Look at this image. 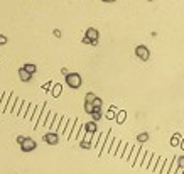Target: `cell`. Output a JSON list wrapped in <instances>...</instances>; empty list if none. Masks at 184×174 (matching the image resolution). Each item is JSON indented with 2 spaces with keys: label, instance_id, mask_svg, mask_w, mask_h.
Listing matches in <instances>:
<instances>
[{
  "label": "cell",
  "instance_id": "6da1fadb",
  "mask_svg": "<svg viewBox=\"0 0 184 174\" xmlns=\"http://www.w3.org/2000/svg\"><path fill=\"white\" fill-rule=\"evenodd\" d=\"M81 76H79V73H68L66 74V85L69 86V88L73 90H78L79 86H81Z\"/></svg>",
  "mask_w": 184,
  "mask_h": 174
},
{
  "label": "cell",
  "instance_id": "7a4b0ae2",
  "mask_svg": "<svg viewBox=\"0 0 184 174\" xmlns=\"http://www.w3.org/2000/svg\"><path fill=\"white\" fill-rule=\"evenodd\" d=\"M113 135H111V130H108V137H107V140H105V144H103V147L100 149L98 152V157H103L105 154H108L110 152V147H111V144H113Z\"/></svg>",
  "mask_w": 184,
  "mask_h": 174
},
{
  "label": "cell",
  "instance_id": "3957f363",
  "mask_svg": "<svg viewBox=\"0 0 184 174\" xmlns=\"http://www.w3.org/2000/svg\"><path fill=\"white\" fill-rule=\"evenodd\" d=\"M85 37H86V39H90L91 46H96V44H98V37H100V34H98V31H96L95 27H88V29H86V32H85Z\"/></svg>",
  "mask_w": 184,
  "mask_h": 174
},
{
  "label": "cell",
  "instance_id": "277c9868",
  "mask_svg": "<svg viewBox=\"0 0 184 174\" xmlns=\"http://www.w3.org/2000/svg\"><path fill=\"white\" fill-rule=\"evenodd\" d=\"M135 54H137V57L139 59H142V61H149V57H150V51L147 46H137L135 48Z\"/></svg>",
  "mask_w": 184,
  "mask_h": 174
},
{
  "label": "cell",
  "instance_id": "5b68a950",
  "mask_svg": "<svg viewBox=\"0 0 184 174\" xmlns=\"http://www.w3.org/2000/svg\"><path fill=\"white\" fill-rule=\"evenodd\" d=\"M44 142L49 144V146H57V142H59V134L49 130L48 134H44Z\"/></svg>",
  "mask_w": 184,
  "mask_h": 174
},
{
  "label": "cell",
  "instance_id": "8992f818",
  "mask_svg": "<svg viewBox=\"0 0 184 174\" xmlns=\"http://www.w3.org/2000/svg\"><path fill=\"white\" fill-rule=\"evenodd\" d=\"M36 147H37V144H36V140L31 139V137H26V140L20 144V149H22L24 152H32Z\"/></svg>",
  "mask_w": 184,
  "mask_h": 174
},
{
  "label": "cell",
  "instance_id": "52a82bcc",
  "mask_svg": "<svg viewBox=\"0 0 184 174\" xmlns=\"http://www.w3.org/2000/svg\"><path fill=\"white\" fill-rule=\"evenodd\" d=\"M81 127H83L81 120H79V118H76V122H74V127H73V132H71V137H69L68 140H76L78 135H79V130H81Z\"/></svg>",
  "mask_w": 184,
  "mask_h": 174
},
{
  "label": "cell",
  "instance_id": "ba28073f",
  "mask_svg": "<svg viewBox=\"0 0 184 174\" xmlns=\"http://www.w3.org/2000/svg\"><path fill=\"white\" fill-rule=\"evenodd\" d=\"M145 154H147L145 146L140 144V151H139V154H137V159H135V162H133V166H142V161H144V157H145Z\"/></svg>",
  "mask_w": 184,
  "mask_h": 174
},
{
  "label": "cell",
  "instance_id": "9c48e42d",
  "mask_svg": "<svg viewBox=\"0 0 184 174\" xmlns=\"http://www.w3.org/2000/svg\"><path fill=\"white\" fill-rule=\"evenodd\" d=\"M15 101H17V96L15 95H10V98L9 101H7V107H5V113H12V110H14V107H15Z\"/></svg>",
  "mask_w": 184,
  "mask_h": 174
},
{
  "label": "cell",
  "instance_id": "30bf717a",
  "mask_svg": "<svg viewBox=\"0 0 184 174\" xmlns=\"http://www.w3.org/2000/svg\"><path fill=\"white\" fill-rule=\"evenodd\" d=\"M48 117H49V110H48V103H46V105H44V110H42V115H41V118H39L41 122H37V125H36V130L39 129V125H44V124H46Z\"/></svg>",
  "mask_w": 184,
  "mask_h": 174
},
{
  "label": "cell",
  "instance_id": "8fae6325",
  "mask_svg": "<svg viewBox=\"0 0 184 174\" xmlns=\"http://www.w3.org/2000/svg\"><path fill=\"white\" fill-rule=\"evenodd\" d=\"M74 122H76V118H73V120H68V125H66V130H64V137H66V140L71 137V132H73V127H74Z\"/></svg>",
  "mask_w": 184,
  "mask_h": 174
},
{
  "label": "cell",
  "instance_id": "7c38bea8",
  "mask_svg": "<svg viewBox=\"0 0 184 174\" xmlns=\"http://www.w3.org/2000/svg\"><path fill=\"white\" fill-rule=\"evenodd\" d=\"M61 120H63V117H61L59 113H56V115H54L52 124H51V127H49V129H51V132H56V130H57V125L61 124Z\"/></svg>",
  "mask_w": 184,
  "mask_h": 174
},
{
  "label": "cell",
  "instance_id": "4fadbf2b",
  "mask_svg": "<svg viewBox=\"0 0 184 174\" xmlns=\"http://www.w3.org/2000/svg\"><path fill=\"white\" fill-rule=\"evenodd\" d=\"M44 105H46V103H42V105H41V107H36V112H34V117H32V120H36V125H37L39 118H41V115H42V110H44ZM36 125H34V129H36Z\"/></svg>",
  "mask_w": 184,
  "mask_h": 174
},
{
  "label": "cell",
  "instance_id": "5bb4252c",
  "mask_svg": "<svg viewBox=\"0 0 184 174\" xmlns=\"http://www.w3.org/2000/svg\"><path fill=\"white\" fill-rule=\"evenodd\" d=\"M125 118H127V112H125V110H118L117 112V117H115V122L122 125L125 122Z\"/></svg>",
  "mask_w": 184,
  "mask_h": 174
},
{
  "label": "cell",
  "instance_id": "9a60e30c",
  "mask_svg": "<svg viewBox=\"0 0 184 174\" xmlns=\"http://www.w3.org/2000/svg\"><path fill=\"white\" fill-rule=\"evenodd\" d=\"M152 157H154V154L152 152H147L145 154V157H144V161H142V166H140V168H149V164H150V161H152Z\"/></svg>",
  "mask_w": 184,
  "mask_h": 174
},
{
  "label": "cell",
  "instance_id": "2e32d148",
  "mask_svg": "<svg viewBox=\"0 0 184 174\" xmlns=\"http://www.w3.org/2000/svg\"><path fill=\"white\" fill-rule=\"evenodd\" d=\"M34 112H36V105L29 103V110H27V113H26V122H31V120H32V117H34Z\"/></svg>",
  "mask_w": 184,
  "mask_h": 174
},
{
  "label": "cell",
  "instance_id": "e0dca14e",
  "mask_svg": "<svg viewBox=\"0 0 184 174\" xmlns=\"http://www.w3.org/2000/svg\"><path fill=\"white\" fill-rule=\"evenodd\" d=\"M181 139H182V137L179 135V134H174V135L171 137V140H169V142H171L172 147H179V144H181Z\"/></svg>",
  "mask_w": 184,
  "mask_h": 174
},
{
  "label": "cell",
  "instance_id": "ac0fdd59",
  "mask_svg": "<svg viewBox=\"0 0 184 174\" xmlns=\"http://www.w3.org/2000/svg\"><path fill=\"white\" fill-rule=\"evenodd\" d=\"M117 107H110V110L105 113V117L108 118V120H115V117H117Z\"/></svg>",
  "mask_w": 184,
  "mask_h": 174
},
{
  "label": "cell",
  "instance_id": "d6986e66",
  "mask_svg": "<svg viewBox=\"0 0 184 174\" xmlns=\"http://www.w3.org/2000/svg\"><path fill=\"white\" fill-rule=\"evenodd\" d=\"M128 144L125 142V140H120V147L117 149V154H115V157H122L123 155V152H125V147H127Z\"/></svg>",
  "mask_w": 184,
  "mask_h": 174
},
{
  "label": "cell",
  "instance_id": "ffe728a7",
  "mask_svg": "<svg viewBox=\"0 0 184 174\" xmlns=\"http://www.w3.org/2000/svg\"><path fill=\"white\" fill-rule=\"evenodd\" d=\"M139 151H140V146H135V147H132L130 157H128V161L132 162V166H133V162H135V159H137V154H139Z\"/></svg>",
  "mask_w": 184,
  "mask_h": 174
},
{
  "label": "cell",
  "instance_id": "44dd1931",
  "mask_svg": "<svg viewBox=\"0 0 184 174\" xmlns=\"http://www.w3.org/2000/svg\"><path fill=\"white\" fill-rule=\"evenodd\" d=\"M165 161H167L165 157H159V159H157V164H156V169H154V172H161L162 168H164V164H165Z\"/></svg>",
  "mask_w": 184,
  "mask_h": 174
},
{
  "label": "cell",
  "instance_id": "7402d4cb",
  "mask_svg": "<svg viewBox=\"0 0 184 174\" xmlns=\"http://www.w3.org/2000/svg\"><path fill=\"white\" fill-rule=\"evenodd\" d=\"M19 76H20L22 81H31V78H32V74H29L24 68H20V70H19Z\"/></svg>",
  "mask_w": 184,
  "mask_h": 174
},
{
  "label": "cell",
  "instance_id": "603a6c76",
  "mask_svg": "<svg viewBox=\"0 0 184 174\" xmlns=\"http://www.w3.org/2000/svg\"><path fill=\"white\" fill-rule=\"evenodd\" d=\"M61 91H63V85H59V83H57V85H54L52 86V96H54V98H57V96H59L61 95Z\"/></svg>",
  "mask_w": 184,
  "mask_h": 174
},
{
  "label": "cell",
  "instance_id": "cb8c5ba5",
  "mask_svg": "<svg viewBox=\"0 0 184 174\" xmlns=\"http://www.w3.org/2000/svg\"><path fill=\"white\" fill-rule=\"evenodd\" d=\"M22 68H24V70L27 71L29 74H34L36 71H37V68H36V64H32V63H27V64H24Z\"/></svg>",
  "mask_w": 184,
  "mask_h": 174
},
{
  "label": "cell",
  "instance_id": "d4e9b609",
  "mask_svg": "<svg viewBox=\"0 0 184 174\" xmlns=\"http://www.w3.org/2000/svg\"><path fill=\"white\" fill-rule=\"evenodd\" d=\"M85 129H86V132H91V134H95V132H98L96 130V122H88V124L85 125Z\"/></svg>",
  "mask_w": 184,
  "mask_h": 174
},
{
  "label": "cell",
  "instance_id": "484cf974",
  "mask_svg": "<svg viewBox=\"0 0 184 174\" xmlns=\"http://www.w3.org/2000/svg\"><path fill=\"white\" fill-rule=\"evenodd\" d=\"M102 118V108H93V113H91V120L96 122Z\"/></svg>",
  "mask_w": 184,
  "mask_h": 174
},
{
  "label": "cell",
  "instance_id": "4316f807",
  "mask_svg": "<svg viewBox=\"0 0 184 174\" xmlns=\"http://www.w3.org/2000/svg\"><path fill=\"white\" fill-rule=\"evenodd\" d=\"M100 137H102V132H95V134H93V139H91V147H93V149H96Z\"/></svg>",
  "mask_w": 184,
  "mask_h": 174
},
{
  "label": "cell",
  "instance_id": "83f0119b",
  "mask_svg": "<svg viewBox=\"0 0 184 174\" xmlns=\"http://www.w3.org/2000/svg\"><path fill=\"white\" fill-rule=\"evenodd\" d=\"M147 140H149V134L147 132H142V134L137 135V142L139 144H144V142H147Z\"/></svg>",
  "mask_w": 184,
  "mask_h": 174
},
{
  "label": "cell",
  "instance_id": "f1b7e54d",
  "mask_svg": "<svg viewBox=\"0 0 184 174\" xmlns=\"http://www.w3.org/2000/svg\"><path fill=\"white\" fill-rule=\"evenodd\" d=\"M22 103H24V100L17 98V101H15V107H14V110H12V113H14V115H19V112H20V107H22Z\"/></svg>",
  "mask_w": 184,
  "mask_h": 174
},
{
  "label": "cell",
  "instance_id": "f546056e",
  "mask_svg": "<svg viewBox=\"0 0 184 174\" xmlns=\"http://www.w3.org/2000/svg\"><path fill=\"white\" fill-rule=\"evenodd\" d=\"M66 125H68V118L63 117V120H61V124H59V129H57V134H64V130H66Z\"/></svg>",
  "mask_w": 184,
  "mask_h": 174
},
{
  "label": "cell",
  "instance_id": "4dcf8cb0",
  "mask_svg": "<svg viewBox=\"0 0 184 174\" xmlns=\"http://www.w3.org/2000/svg\"><path fill=\"white\" fill-rule=\"evenodd\" d=\"M120 146V140H113V144H111V147H110V152H108V154L110 155H115L117 154V147Z\"/></svg>",
  "mask_w": 184,
  "mask_h": 174
},
{
  "label": "cell",
  "instance_id": "1f68e13d",
  "mask_svg": "<svg viewBox=\"0 0 184 174\" xmlns=\"http://www.w3.org/2000/svg\"><path fill=\"white\" fill-rule=\"evenodd\" d=\"M27 110H29V103H27V101H24V103H22V107H20V112H19V117H26Z\"/></svg>",
  "mask_w": 184,
  "mask_h": 174
},
{
  "label": "cell",
  "instance_id": "d6a6232c",
  "mask_svg": "<svg viewBox=\"0 0 184 174\" xmlns=\"http://www.w3.org/2000/svg\"><path fill=\"white\" fill-rule=\"evenodd\" d=\"M130 152H132V146L128 144V146L125 147V152H123V155H122V159H123V161H128V157H130Z\"/></svg>",
  "mask_w": 184,
  "mask_h": 174
},
{
  "label": "cell",
  "instance_id": "836d02e7",
  "mask_svg": "<svg viewBox=\"0 0 184 174\" xmlns=\"http://www.w3.org/2000/svg\"><path fill=\"white\" fill-rule=\"evenodd\" d=\"M9 98H10V93H3V98H2V101H0V103H2V105H0V107H2V110H5Z\"/></svg>",
  "mask_w": 184,
  "mask_h": 174
},
{
  "label": "cell",
  "instance_id": "e575fe53",
  "mask_svg": "<svg viewBox=\"0 0 184 174\" xmlns=\"http://www.w3.org/2000/svg\"><path fill=\"white\" fill-rule=\"evenodd\" d=\"M96 98V95L95 93H86V96H85V103H93V100Z\"/></svg>",
  "mask_w": 184,
  "mask_h": 174
},
{
  "label": "cell",
  "instance_id": "d590c367",
  "mask_svg": "<svg viewBox=\"0 0 184 174\" xmlns=\"http://www.w3.org/2000/svg\"><path fill=\"white\" fill-rule=\"evenodd\" d=\"M107 137H108V134H107V135H105V134H102V137H100V140H98V146H96V149H102L103 144H105V140H107Z\"/></svg>",
  "mask_w": 184,
  "mask_h": 174
},
{
  "label": "cell",
  "instance_id": "8d00e7d4",
  "mask_svg": "<svg viewBox=\"0 0 184 174\" xmlns=\"http://www.w3.org/2000/svg\"><path fill=\"white\" fill-rule=\"evenodd\" d=\"M93 107H95V108H102V107H103V101H102V98H98V96H96V98L93 100Z\"/></svg>",
  "mask_w": 184,
  "mask_h": 174
},
{
  "label": "cell",
  "instance_id": "74e56055",
  "mask_svg": "<svg viewBox=\"0 0 184 174\" xmlns=\"http://www.w3.org/2000/svg\"><path fill=\"white\" fill-rule=\"evenodd\" d=\"M54 115H56V113H54V112H49V117H48V120H46V127H51V124H52V118H54Z\"/></svg>",
  "mask_w": 184,
  "mask_h": 174
},
{
  "label": "cell",
  "instance_id": "f35d334b",
  "mask_svg": "<svg viewBox=\"0 0 184 174\" xmlns=\"http://www.w3.org/2000/svg\"><path fill=\"white\" fill-rule=\"evenodd\" d=\"M157 159H159V157H156V155H154V157H152V161H150L149 168H147V169H149V171H154V169H156V162H157Z\"/></svg>",
  "mask_w": 184,
  "mask_h": 174
},
{
  "label": "cell",
  "instance_id": "ab89813d",
  "mask_svg": "<svg viewBox=\"0 0 184 174\" xmlns=\"http://www.w3.org/2000/svg\"><path fill=\"white\" fill-rule=\"evenodd\" d=\"M93 108H95V107H93V103H85V112H86V113L91 115L93 113Z\"/></svg>",
  "mask_w": 184,
  "mask_h": 174
},
{
  "label": "cell",
  "instance_id": "60d3db41",
  "mask_svg": "<svg viewBox=\"0 0 184 174\" xmlns=\"http://www.w3.org/2000/svg\"><path fill=\"white\" fill-rule=\"evenodd\" d=\"M79 146H81V147H83V149H91V144L85 142V140H81V142H79Z\"/></svg>",
  "mask_w": 184,
  "mask_h": 174
},
{
  "label": "cell",
  "instance_id": "b9f144b4",
  "mask_svg": "<svg viewBox=\"0 0 184 174\" xmlns=\"http://www.w3.org/2000/svg\"><path fill=\"white\" fill-rule=\"evenodd\" d=\"M178 164H179V168H184V155L178 157Z\"/></svg>",
  "mask_w": 184,
  "mask_h": 174
},
{
  "label": "cell",
  "instance_id": "7bdbcfd3",
  "mask_svg": "<svg viewBox=\"0 0 184 174\" xmlns=\"http://www.w3.org/2000/svg\"><path fill=\"white\" fill-rule=\"evenodd\" d=\"M5 42H7V37H5V36H2V34H0V46H2V44H5Z\"/></svg>",
  "mask_w": 184,
  "mask_h": 174
},
{
  "label": "cell",
  "instance_id": "ee69618b",
  "mask_svg": "<svg viewBox=\"0 0 184 174\" xmlns=\"http://www.w3.org/2000/svg\"><path fill=\"white\" fill-rule=\"evenodd\" d=\"M24 140H26V135H19V137H17V142H19V144H22Z\"/></svg>",
  "mask_w": 184,
  "mask_h": 174
},
{
  "label": "cell",
  "instance_id": "f6af8a7d",
  "mask_svg": "<svg viewBox=\"0 0 184 174\" xmlns=\"http://www.w3.org/2000/svg\"><path fill=\"white\" fill-rule=\"evenodd\" d=\"M179 147H181V149L184 151V137H182V139H181V144H179Z\"/></svg>",
  "mask_w": 184,
  "mask_h": 174
},
{
  "label": "cell",
  "instance_id": "bcb514c9",
  "mask_svg": "<svg viewBox=\"0 0 184 174\" xmlns=\"http://www.w3.org/2000/svg\"><path fill=\"white\" fill-rule=\"evenodd\" d=\"M54 36H56V37H59V36H61V31H57V29H56V31H54Z\"/></svg>",
  "mask_w": 184,
  "mask_h": 174
},
{
  "label": "cell",
  "instance_id": "7dc6e473",
  "mask_svg": "<svg viewBox=\"0 0 184 174\" xmlns=\"http://www.w3.org/2000/svg\"><path fill=\"white\" fill-rule=\"evenodd\" d=\"M103 2H108V3H111V2H117V0H103Z\"/></svg>",
  "mask_w": 184,
  "mask_h": 174
},
{
  "label": "cell",
  "instance_id": "c3c4849f",
  "mask_svg": "<svg viewBox=\"0 0 184 174\" xmlns=\"http://www.w3.org/2000/svg\"><path fill=\"white\" fill-rule=\"evenodd\" d=\"M147 2H152V0H147Z\"/></svg>",
  "mask_w": 184,
  "mask_h": 174
}]
</instances>
